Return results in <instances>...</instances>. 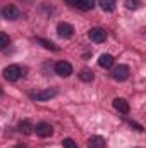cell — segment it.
Masks as SVG:
<instances>
[{
	"instance_id": "e0dca14e",
	"label": "cell",
	"mask_w": 146,
	"mask_h": 148,
	"mask_svg": "<svg viewBox=\"0 0 146 148\" xmlns=\"http://www.w3.org/2000/svg\"><path fill=\"white\" fill-rule=\"evenodd\" d=\"M79 77H81L83 81L89 83V81H93V73H91V71H88V69H83L81 74H79Z\"/></svg>"
},
{
	"instance_id": "2e32d148",
	"label": "cell",
	"mask_w": 146,
	"mask_h": 148,
	"mask_svg": "<svg viewBox=\"0 0 146 148\" xmlns=\"http://www.w3.org/2000/svg\"><path fill=\"white\" fill-rule=\"evenodd\" d=\"M126 7L129 10H136L141 7V0H126Z\"/></svg>"
},
{
	"instance_id": "6da1fadb",
	"label": "cell",
	"mask_w": 146,
	"mask_h": 148,
	"mask_svg": "<svg viewBox=\"0 0 146 148\" xmlns=\"http://www.w3.org/2000/svg\"><path fill=\"white\" fill-rule=\"evenodd\" d=\"M23 69L19 67V66H7L5 69H3V77L5 79H9V81H17L21 76H23Z\"/></svg>"
},
{
	"instance_id": "30bf717a",
	"label": "cell",
	"mask_w": 146,
	"mask_h": 148,
	"mask_svg": "<svg viewBox=\"0 0 146 148\" xmlns=\"http://www.w3.org/2000/svg\"><path fill=\"white\" fill-rule=\"evenodd\" d=\"M88 147L89 148H107V143L102 136H91L89 141H88Z\"/></svg>"
},
{
	"instance_id": "4fadbf2b",
	"label": "cell",
	"mask_w": 146,
	"mask_h": 148,
	"mask_svg": "<svg viewBox=\"0 0 146 148\" xmlns=\"http://www.w3.org/2000/svg\"><path fill=\"white\" fill-rule=\"evenodd\" d=\"M76 7L81 9V10H91L95 7V2L93 0H77V5Z\"/></svg>"
},
{
	"instance_id": "3957f363",
	"label": "cell",
	"mask_w": 146,
	"mask_h": 148,
	"mask_svg": "<svg viewBox=\"0 0 146 148\" xmlns=\"http://www.w3.org/2000/svg\"><path fill=\"white\" fill-rule=\"evenodd\" d=\"M88 36H89L91 41H95V43H102V41L107 40V33H105V29H102V28H91V29L88 31Z\"/></svg>"
},
{
	"instance_id": "ac0fdd59",
	"label": "cell",
	"mask_w": 146,
	"mask_h": 148,
	"mask_svg": "<svg viewBox=\"0 0 146 148\" xmlns=\"http://www.w3.org/2000/svg\"><path fill=\"white\" fill-rule=\"evenodd\" d=\"M62 147L64 148H79L77 147V143L71 140V138H65V140H62Z\"/></svg>"
},
{
	"instance_id": "8fae6325",
	"label": "cell",
	"mask_w": 146,
	"mask_h": 148,
	"mask_svg": "<svg viewBox=\"0 0 146 148\" xmlns=\"http://www.w3.org/2000/svg\"><path fill=\"white\" fill-rule=\"evenodd\" d=\"M98 64H100V67L108 69V67H112V66H113V57H112V55H108V53H103V55L100 57Z\"/></svg>"
},
{
	"instance_id": "7c38bea8",
	"label": "cell",
	"mask_w": 146,
	"mask_h": 148,
	"mask_svg": "<svg viewBox=\"0 0 146 148\" xmlns=\"http://www.w3.org/2000/svg\"><path fill=\"white\" fill-rule=\"evenodd\" d=\"M33 129H35V127H33V124H31L29 121H21V122H19V131H21V133H24V134H31Z\"/></svg>"
},
{
	"instance_id": "d6986e66",
	"label": "cell",
	"mask_w": 146,
	"mask_h": 148,
	"mask_svg": "<svg viewBox=\"0 0 146 148\" xmlns=\"http://www.w3.org/2000/svg\"><path fill=\"white\" fill-rule=\"evenodd\" d=\"M9 43H10V38H9V35L0 33V48H5Z\"/></svg>"
},
{
	"instance_id": "ffe728a7",
	"label": "cell",
	"mask_w": 146,
	"mask_h": 148,
	"mask_svg": "<svg viewBox=\"0 0 146 148\" xmlns=\"http://www.w3.org/2000/svg\"><path fill=\"white\" fill-rule=\"evenodd\" d=\"M67 3L72 5V7H76V5H77V0H67Z\"/></svg>"
},
{
	"instance_id": "52a82bcc",
	"label": "cell",
	"mask_w": 146,
	"mask_h": 148,
	"mask_svg": "<svg viewBox=\"0 0 146 148\" xmlns=\"http://www.w3.org/2000/svg\"><path fill=\"white\" fill-rule=\"evenodd\" d=\"M57 33H59V36H62V38H71L74 35V28L69 23H59Z\"/></svg>"
},
{
	"instance_id": "9a60e30c",
	"label": "cell",
	"mask_w": 146,
	"mask_h": 148,
	"mask_svg": "<svg viewBox=\"0 0 146 148\" xmlns=\"http://www.w3.org/2000/svg\"><path fill=\"white\" fill-rule=\"evenodd\" d=\"M38 43H40V45H43V47H45V48H48V50H53V52H57V50H59V48H57V47H55L52 41H48V40L38 38Z\"/></svg>"
},
{
	"instance_id": "277c9868",
	"label": "cell",
	"mask_w": 146,
	"mask_h": 148,
	"mask_svg": "<svg viewBox=\"0 0 146 148\" xmlns=\"http://www.w3.org/2000/svg\"><path fill=\"white\" fill-rule=\"evenodd\" d=\"M112 77H113L115 81H126V79L129 77V67H127V66H119V67H115L113 73H112Z\"/></svg>"
},
{
	"instance_id": "5bb4252c",
	"label": "cell",
	"mask_w": 146,
	"mask_h": 148,
	"mask_svg": "<svg viewBox=\"0 0 146 148\" xmlns=\"http://www.w3.org/2000/svg\"><path fill=\"white\" fill-rule=\"evenodd\" d=\"M98 3H100V7H102L103 10H107V12H112V10L115 9V0H98Z\"/></svg>"
},
{
	"instance_id": "9c48e42d",
	"label": "cell",
	"mask_w": 146,
	"mask_h": 148,
	"mask_svg": "<svg viewBox=\"0 0 146 148\" xmlns=\"http://www.w3.org/2000/svg\"><path fill=\"white\" fill-rule=\"evenodd\" d=\"M113 107H115V110H119L120 114H127L129 112V102L124 100V98H115L113 100Z\"/></svg>"
},
{
	"instance_id": "ba28073f",
	"label": "cell",
	"mask_w": 146,
	"mask_h": 148,
	"mask_svg": "<svg viewBox=\"0 0 146 148\" xmlns=\"http://www.w3.org/2000/svg\"><path fill=\"white\" fill-rule=\"evenodd\" d=\"M55 95H57L55 90H45V91H36V93H33V98L43 102V100H50V98L55 97Z\"/></svg>"
},
{
	"instance_id": "7a4b0ae2",
	"label": "cell",
	"mask_w": 146,
	"mask_h": 148,
	"mask_svg": "<svg viewBox=\"0 0 146 148\" xmlns=\"http://www.w3.org/2000/svg\"><path fill=\"white\" fill-rule=\"evenodd\" d=\"M55 73L59 76H62V77H69L72 74V66L65 60H60V62L55 64Z\"/></svg>"
},
{
	"instance_id": "44dd1931",
	"label": "cell",
	"mask_w": 146,
	"mask_h": 148,
	"mask_svg": "<svg viewBox=\"0 0 146 148\" xmlns=\"http://www.w3.org/2000/svg\"><path fill=\"white\" fill-rule=\"evenodd\" d=\"M16 148H28V147H24V145H17Z\"/></svg>"
},
{
	"instance_id": "8992f818",
	"label": "cell",
	"mask_w": 146,
	"mask_h": 148,
	"mask_svg": "<svg viewBox=\"0 0 146 148\" xmlns=\"http://www.w3.org/2000/svg\"><path fill=\"white\" fill-rule=\"evenodd\" d=\"M36 134L38 136H41V138H48V136H52V133H53V127L48 124V122H40L36 124Z\"/></svg>"
},
{
	"instance_id": "5b68a950",
	"label": "cell",
	"mask_w": 146,
	"mask_h": 148,
	"mask_svg": "<svg viewBox=\"0 0 146 148\" xmlns=\"http://www.w3.org/2000/svg\"><path fill=\"white\" fill-rule=\"evenodd\" d=\"M2 14H3V17H5L7 21H16V19L19 17V10H17V7H16V5H10V3L3 7Z\"/></svg>"
}]
</instances>
